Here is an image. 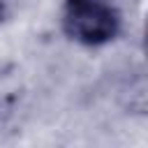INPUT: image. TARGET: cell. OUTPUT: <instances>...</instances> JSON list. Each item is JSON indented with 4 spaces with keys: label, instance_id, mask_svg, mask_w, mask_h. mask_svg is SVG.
Masks as SVG:
<instances>
[{
    "label": "cell",
    "instance_id": "6da1fadb",
    "mask_svg": "<svg viewBox=\"0 0 148 148\" xmlns=\"http://www.w3.org/2000/svg\"><path fill=\"white\" fill-rule=\"evenodd\" d=\"M120 14L113 0H65L62 30L79 44L99 46L118 35Z\"/></svg>",
    "mask_w": 148,
    "mask_h": 148
},
{
    "label": "cell",
    "instance_id": "7a4b0ae2",
    "mask_svg": "<svg viewBox=\"0 0 148 148\" xmlns=\"http://www.w3.org/2000/svg\"><path fill=\"white\" fill-rule=\"evenodd\" d=\"M2 12H5V0H0V16H2Z\"/></svg>",
    "mask_w": 148,
    "mask_h": 148
}]
</instances>
